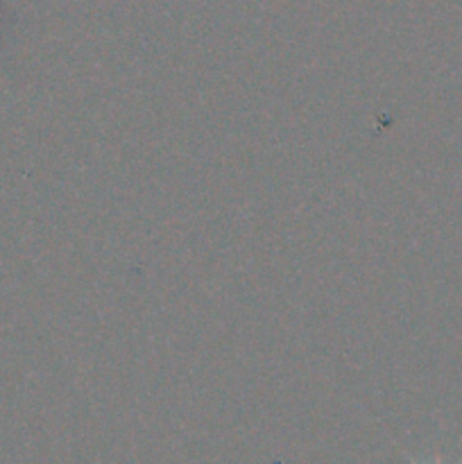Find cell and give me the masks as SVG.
Here are the masks:
<instances>
[{"label": "cell", "mask_w": 462, "mask_h": 464, "mask_svg": "<svg viewBox=\"0 0 462 464\" xmlns=\"http://www.w3.org/2000/svg\"><path fill=\"white\" fill-rule=\"evenodd\" d=\"M406 460H408V462H410V464H421V462H417V460H415V458H412V456H408V453H406ZM457 464H462V460H460V462H457Z\"/></svg>", "instance_id": "1"}]
</instances>
